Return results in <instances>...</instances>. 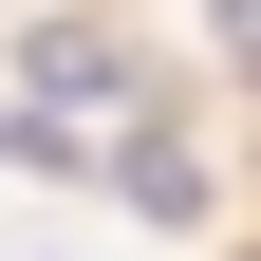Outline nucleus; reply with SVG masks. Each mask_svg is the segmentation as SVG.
I'll return each instance as SVG.
<instances>
[{
    "instance_id": "obj_6",
    "label": "nucleus",
    "mask_w": 261,
    "mask_h": 261,
    "mask_svg": "<svg viewBox=\"0 0 261 261\" xmlns=\"http://www.w3.org/2000/svg\"><path fill=\"white\" fill-rule=\"evenodd\" d=\"M243 261H261V243H243Z\"/></svg>"
},
{
    "instance_id": "obj_2",
    "label": "nucleus",
    "mask_w": 261,
    "mask_h": 261,
    "mask_svg": "<svg viewBox=\"0 0 261 261\" xmlns=\"http://www.w3.org/2000/svg\"><path fill=\"white\" fill-rule=\"evenodd\" d=\"M205 205H224V149H205L187 112H149V130L93 149V224H130V243H187Z\"/></svg>"
},
{
    "instance_id": "obj_5",
    "label": "nucleus",
    "mask_w": 261,
    "mask_h": 261,
    "mask_svg": "<svg viewBox=\"0 0 261 261\" xmlns=\"http://www.w3.org/2000/svg\"><path fill=\"white\" fill-rule=\"evenodd\" d=\"M112 19H149V0H112Z\"/></svg>"
},
{
    "instance_id": "obj_3",
    "label": "nucleus",
    "mask_w": 261,
    "mask_h": 261,
    "mask_svg": "<svg viewBox=\"0 0 261 261\" xmlns=\"http://www.w3.org/2000/svg\"><path fill=\"white\" fill-rule=\"evenodd\" d=\"M19 261H149L130 224H75V243H19Z\"/></svg>"
},
{
    "instance_id": "obj_4",
    "label": "nucleus",
    "mask_w": 261,
    "mask_h": 261,
    "mask_svg": "<svg viewBox=\"0 0 261 261\" xmlns=\"http://www.w3.org/2000/svg\"><path fill=\"white\" fill-rule=\"evenodd\" d=\"M243 187H261V93H243Z\"/></svg>"
},
{
    "instance_id": "obj_1",
    "label": "nucleus",
    "mask_w": 261,
    "mask_h": 261,
    "mask_svg": "<svg viewBox=\"0 0 261 261\" xmlns=\"http://www.w3.org/2000/svg\"><path fill=\"white\" fill-rule=\"evenodd\" d=\"M19 112H56V130H149V112H205V93L168 75L149 19H112V0H38V19H19Z\"/></svg>"
}]
</instances>
